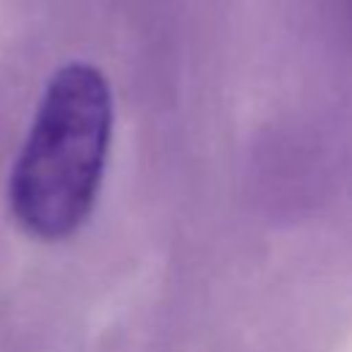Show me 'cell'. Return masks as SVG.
Segmentation results:
<instances>
[{
  "label": "cell",
  "mask_w": 352,
  "mask_h": 352,
  "mask_svg": "<svg viewBox=\"0 0 352 352\" xmlns=\"http://www.w3.org/2000/svg\"><path fill=\"white\" fill-rule=\"evenodd\" d=\"M113 138L107 77L82 60L60 66L36 107L8 179V206L19 228L58 242L94 212Z\"/></svg>",
  "instance_id": "6da1fadb"
}]
</instances>
